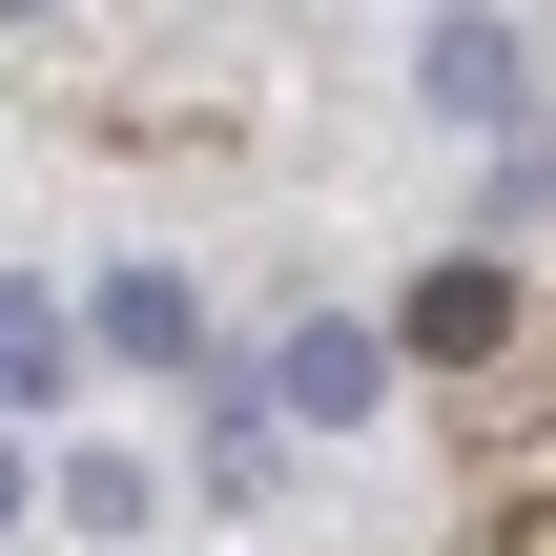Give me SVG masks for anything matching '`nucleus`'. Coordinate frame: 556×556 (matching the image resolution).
<instances>
[{"label": "nucleus", "mask_w": 556, "mask_h": 556, "mask_svg": "<svg viewBox=\"0 0 556 556\" xmlns=\"http://www.w3.org/2000/svg\"><path fill=\"white\" fill-rule=\"evenodd\" d=\"M41 495H62V516H83V536H144V516H165V475H144V454H62V475H41Z\"/></svg>", "instance_id": "nucleus-7"}, {"label": "nucleus", "mask_w": 556, "mask_h": 556, "mask_svg": "<svg viewBox=\"0 0 556 556\" xmlns=\"http://www.w3.org/2000/svg\"><path fill=\"white\" fill-rule=\"evenodd\" d=\"M413 83H433L454 124H516V21H495V0H454V21L413 41Z\"/></svg>", "instance_id": "nucleus-3"}, {"label": "nucleus", "mask_w": 556, "mask_h": 556, "mask_svg": "<svg viewBox=\"0 0 556 556\" xmlns=\"http://www.w3.org/2000/svg\"><path fill=\"white\" fill-rule=\"evenodd\" d=\"M21 495H41V475H21V433H0V516H21Z\"/></svg>", "instance_id": "nucleus-9"}, {"label": "nucleus", "mask_w": 556, "mask_h": 556, "mask_svg": "<svg viewBox=\"0 0 556 556\" xmlns=\"http://www.w3.org/2000/svg\"><path fill=\"white\" fill-rule=\"evenodd\" d=\"M124 371H206V309H186V268H103V309H83Z\"/></svg>", "instance_id": "nucleus-4"}, {"label": "nucleus", "mask_w": 556, "mask_h": 556, "mask_svg": "<svg viewBox=\"0 0 556 556\" xmlns=\"http://www.w3.org/2000/svg\"><path fill=\"white\" fill-rule=\"evenodd\" d=\"M62 371H83V309H62V289H21V268H0V413H41V392H62Z\"/></svg>", "instance_id": "nucleus-5"}, {"label": "nucleus", "mask_w": 556, "mask_h": 556, "mask_svg": "<svg viewBox=\"0 0 556 556\" xmlns=\"http://www.w3.org/2000/svg\"><path fill=\"white\" fill-rule=\"evenodd\" d=\"M392 351H433V371H475V351H516V268H495V248H454V268H433V289L392 309Z\"/></svg>", "instance_id": "nucleus-1"}, {"label": "nucleus", "mask_w": 556, "mask_h": 556, "mask_svg": "<svg viewBox=\"0 0 556 556\" xmlns=\"http://www.w3.org/2000/svg\"><path fill=\"white\" fill-rule=\"evenodd\" d=\"M371 392H392V330H289V351H268V413H289V433H351Z\"/></svg>", "instance_id": "nucleus-2"}, {"label": "nucleus", "mask_w": 556, "mask_h": 556, "mask_svg": "<svg viewBox=\"0 0 556 556\" xmlns=\"http://www.w3.org/2000/svg\"><path fill=\"white\" fill-rule=\"evenodd\" d=\"M495 556H556V495H536V516H516V536H495Z\"/></svg>", "instance_id": "nucleus-8"}, {"label": "nucleus", "mask_w": 556, "mask_h": 556, "mask_svg": "<svg viewBox=\"0 0 556 556\" xmlns=\"http://www.w3.org/2000/svg\"><path fill=\"white\" fill-rule=\"evenodd\" d=\"M516 186H536V206H556V144H536V165H516Z\"/></svg>", "instance_id": "nucleus-10"}, {"label": "nucleus", "mask_w": 556, "mask_h": 556, "mask_svg": "<svg viewBox=\"0 0 556 556\" xmlns=\"http://www.w3.org/2000/svg\"><path fill=\"white\" fill-rule=\"evenodd\" d=\"M289 475V413L268 392H206V495H268Z\"/></svg>", "instance_id": "nucleus-6"}]
</instances>
